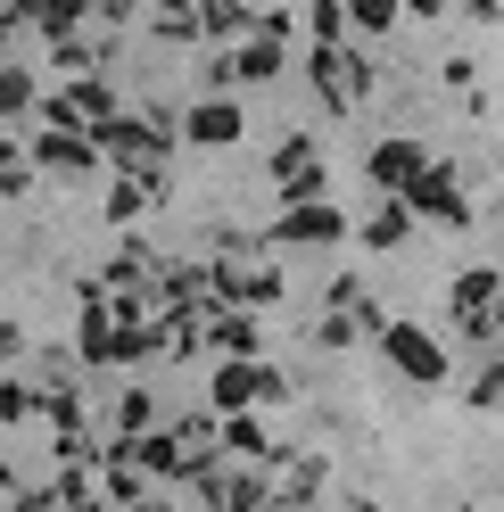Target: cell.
<instances>
[{"label": "cell", "mask_w": 504, "mask_h": 512, "mask_svg": "<svg viewBox=\"0 0 504 512\" xmlns=\"http://www.w3.org/2000/svg\"><path fill=\"white\" fill-rule=\"evenodd\" d=\"M422 166H430V149H422V141H381V149L364 157V174H372V190H381V199H397V190L414 182Z\"/></svg>", "instance_id": "obj_7"}, {"label": "cell", "mask_w": 504, "mask_h": 512, "mask_svg": "<svg viewBox=\"0 0 504 512\" xmlns=\"http://www.w3.org/2000/svg\"><path fill=\"white\" fill-rule=\"evenodd\" d=\"M0 166H17V141H9V133H0Z\"/></svg>", "instance_id": "obj_36"}, {"label": "cell", "mask_w": 504, "mask_h": 512, "mask_svg": "<svg viewBox=\"0 0 504 512\" xmlns=\"http://www.w3.org/2000/svg\"><path fill=\"white\" fill-rule=\"evenodd\" d=\"M281 397H290V380H281L265 356L224 364V372H215V389H207V405H215V413H248V405H281Z\"/></svg>", "instance_id": "obj_2"}, {"label": "cell", "mask_w": 504, "mask_h": 512, "mask_svg": "<svg viewBox=\"0 0 504 512\" xmlns=\"http://www.w3.org/2000/svg\"><path fill=\"white\" fill-rule=\"evenodd\" d=\"M331 240H348V215H339L331 199H314V207H281L265 223V248H331Z\"/></svg>", "instance_id": "obj_4"}, {"label": "cell", "mask_w": 504, "mask_h": 512, "mask_svg": "<svg viewBox=\"0 0 504 512\" xmlns=\"http://www.w3.org/2000/svg\"><path fill=\"white\" fill-rule=\"evenodd\" d=\"M58 100L75 108V124H83V133H91V124H108V116H116V91H108L100 75H67V91H58Z\"/></svg>", "instance_id": "obj_10"}, {"label": "cell", "mask_w": 504, "mask_h": 512, "mask_svg": "<svg viewBox=\"0 0 504 512\" xmlns=\"http://www.w3.org/2000/svg\"><path fill=\"white\" fill-rule=\"evenodd\" d=\"M463 512H480V504H463Z\"/></svg>", "instance_id": "obj_39"}, {"label": "cell", "mask_w": 504, "mask_h": 512, "mask_svg": "<svg viewBox=\"0 0 504 512\" xmlns=\"http://www.w3.org/2000/svg\"><path fill=\"white\" fill-rule=\"evenodd\" d=\"M496 290H504V281H496L488 265H471V273L455 281V323H463V339H496V331H488V306H496Z\"/></svg>", "instance_id": "obj_8"}, {"label": "cell", "mask_w": 504, "mask_h": 512, "mask_svg": "<svg viewBox=\"0 0 504 512\" xmlns=\"http://www.w3.org/2000/svg\"><path fill=\"white\" fill-rule=\"evenodd\" d=\"M215 438H224L232 455H248V463H265V455H273V438H265L257 413H224V430H215Z\"/></svg>", "instance_id": "obj_13"}, {"label": "cell", "mask_w": 504, "mask_h": 512, "mask_svg": "<svg viewBox=\"0 0 504 512\" xmlns=\"http://www.w3.org/2000/svg\"><path fill=\"white\" fill-rule=\"evenodd\" d=\"M34 166H42V174H91V166H100V149H91V133H83V124H67V116H58V124H42Z\"/></svg>", "instance_id": "obj_5"}, {"label": "cell", "mask_w": 504, "mask_h": 512, "mask_svg": "<svg viewBox=\"0 0 504 512\" xmlns=\"http://www.w3.org/2000/svg\"><path fill=\"white\" fill-rule=\"evenodd\" d=\"M58 512H108V504H100V496L83 488V496H67V504H58Z\"/></svg>", "instance_id": "obj_31"}, {"label": "cell", "mask_w": 504, "mask_h": 512, "mask_svg": "<svg viewBox=\"0 0 504 512\" xmlns=\"http://www.w3.org/2000/svg\"><path fill=\"white\" fill-rule=\"evenodd\" d=\"M199 34H248V0H199Z\"/></svg>", "instance_id": "obj_17"}, {"label": "cell", "mask_w": 504, "mask_h": 512, "mask_svg": "<svg viewBox=\"0 0 504 512\" xmlns=\"http://www.w3.org/2000/svg\"><path fill=\"white\" fill-rule=\"evenodd\" d=\"M397 17H447V0H397Z\"/></svg>", "instance_id": "obj_29"}, {"label": "cell", "mask_w": 504, "mask_h": 512, "mask_svg": "<svg viewBox=\"0 0 504 512\" xmlns=\"http://www.w3.org/2000/svg\"><path fill=\"white\" fill-rule=\"evenodd\" d=\"M34 9H42V0H0V17H9V25H17V17H34Z\"/></svg>", "instance_id": "obj_32"}, {"label": "cell", "mask_w": 504, "mask_h": 512, "mask_svg": "<svg viewBox=\"0 0 504 512\" xmlns=\"http://www.w3.org/2000/svg\"><path fill=\"white\" fill-rule=\"evenodd\" d=\"M397 199H405V215H414V223H455V232L471 223V207H463V182H455V166H422L414 182L397 190Z\"/></svg>", "instance_id": "obj_3"}, {"label": "cell", "mask_w": 504, "mask_h": 512, "mask_svg": "<svg viewBox=\"0 0 504 512\" xmlns=\"http://www.w3.org/2000/svg\"><path fill=\"white\" fill-rule=\"evenodd\" d=\"M116 438H149V389H124L116 397Z\"/></svg>", "instance_id": "obj_22"}, {"label": "cell", "mask_w": 504, "mask_h": 512, "mask_svg": "<svg viewBox=\"0 0 504 512\" xmlns=\"http://www.w3.org/2000/svg\"><path fill=\"white\" fill-rule=\"evenodd\" d=\"M25 108H34V75L0 58V124H9V116H25Z\"/></svg>", "instance_id": "obj_16"}, {"label": "cell", "mask_w": 504, "mask_h": 512, "mask_svg": "<svg viewBox=\"0 0 504 512\" xmlns=\"http://www.w3.org/2000/svg\"><path fill=\"white\" fill-rule=\"evenodd\" d=\"M50 58H58V75H91V67H100V50L75 42V34H58V42H50Z\"/></svg>", "instance_id": "obj_23"}, {"label": "cell", "mask_w": 504, "mask_h": 512, "mask_svg": "<svg viewBox=\"0 0 504 512\" xmlns=\"http://www.w3.org/2000/svg\"><path fill=\"white\" fill-rule=\"evenodd\" d=\"M182 133H191V149H232V141L248 133V116H240V100L215 91V100H199L191 116H182Z\"/></svg>", "instance_id": "obj_6"}, {"label": "cell", "mask_w": 504, "mask_h": 512, "mask_svg": "<svg viewBox=\"0 0 504 512\" xmlns=\"http://www.w3.org/2000/svg\"><path fill=\"white\" fill-rule=\"evenodd\" d=\"M141 512H174V504H141Z\"/></svg>", "instance_id": "obj_38"}, {"label": "cell", "mask_w": 504, "mask_h": 512, "mask_svg": "<svg viewBox=\"0 0 504 512\" xmlns=\"http://www.w3.org/2000/svg\"><path fill=\"white\" fill-rule=\"evenodd\" d=\"M17 422H34V389L25 380H0V430H17Z\"/></svg>", "instance_id": "obj_24"}, {"label": "cell", "mask_w": 504, "mask_h": 512, "mask_svg": "<svg viewBox=\"0 0 504 512\" xmlns=\"http://www.w3.org/2000/svg\"><path fill=\"white\" fill-rule=\"evenodd\" d=\"M34 413L50 430H83V389L75 380H50V389H34Z\"/></svg>", "instance_id": "obj_11"}, {"label": "cell", "mask_w": 504, "mask_h": 512, "mask_svg": "<svg viewBox=\"0 0 504 512\" xmlns=\"http://www.w3.org/2000/svg\"><path fill=\"white\" fill-rule=\"evenodd\" d=\"M83 17H91V0H42V9H34V25H42L50 42H58V34H75Z\"/></svg>", "instance_id": "obj_18"}, {"label": "cell", "mask_w": 504, "mask_h": 512, "mask_svg": "<svg viewBox=\"0 0 504 512\" xmlns=\"http://www.w3.org/2000/svg\"><path fill=\"white\" fill-rule=\"evenodd\" d=\"M364 331H356V314H323V323H314V347H356Z\"/></svg>", "instance_id": "obj_25"}, {"label": "cell", "mask_w": 504, "mask_h": 512, "mask_svg": "<svg viewBox=\"0 0 504 512\" xmlns=\"http://www.w3.org/2000/svg\"><path fill=\"white\" fill-rule=\"evenodd\" d=\"M339 9H348L356 34H389V25H397V0H339Z\"/></svg>", "instance_id": "obj_19"}, {"label": "cell", "mask_w": 504, "mask_h": 512, "mask_svg": "<svg viewBox=\"0 0 504 512\" xmlns=\"http://www.w3.org/2000/svg\"><path fill=\"white\" fill-rule=\"evenodd\" d=\"M372 83H381V67H372V58H364V50H348V42H339V91H348V108L364 100V91H372Z\"/></svg>", "instance_id": "obj_14"}, {"label": "cell", "mask_w": 504, "mask_h": 512, "mask_svg": "<svg viewBox=\"0 0 504 512\" xmlns=\"http://www.w3.org/2000/svg\"><path fill=\"white\" fill-rule=\"evenodd\" d=\"M306 166H314V133H290V141L273 149V182H290V174H306Z\"/></svg>", "instance_id": "obj_21"}, {"label": "cell", "mask_w": 504, "mask_h": 512, "mask_svg": "<svg viewBox=\"0 0 504 512\" xmlns=\"http://www.w3.org/2000/svg\"><path fill=\"white\" fill-rule=\"evenodd\" d=\"M306 25H314V50H339V34H348V9H339V0H306Z\"/></svg>", "instance_id": "obj_15"}, {"label": "cell", "mask_w": 504, "mask_h": 512, "mask_svg": "<svg viewBox=\"0 0 504 512\" xmlns=\"http://www.w3.org/2000/svg\"><path fill=\"white\" fill-rule=\"evenodd\" d=\"M463 397H471V405H480V413H488V405H504V356H496V364H488L480 380H471V389H463Z\"/></svg>", "instance_id": "obj_26"}, {"label": "cell", "mask_w": 504, "mask_h": 512, "mask_svg": "<svg viewBox=\"0 0 504 512\" xmlns=\"http://www.w3.org/2000/svg\"><path fill=\"white\" fill-rule=\"evenodd\" d=\"M372 256H389V248H405V240H414V215H405V199H381V207H372L364 215V232H356Z\"/></svg>", "instance_id": "obj_9"}, {"label": "cell", "mask_w": 504, "mask_h": 512, "mask_svg": "<svg viewBox=\"0 0 504 512\" xmlns=\"http://www.w3.org/2000/svg\"><path fill=\"white\" fill-rule=\"evenodd\" d=\"M314 199H331V174L323 166H306V174L281 182V207H314Z\"/></svg>", "instance_id": "obj_20"}, {"label": "cell", "mask_w": 504, "mask_h": 512, "mask_svg": "<svg viewBox=\"0 0 504 512\" xmlns=\"http://www.w3.org/2000/svg\"><path fill=\"white\" fill-rule=\"evenodd\" d=\"M91 9H100L108 25H133V17H149V0H91Z\"/></svg>", "instance_id": "obj_27"}, {"label": "cell", "mask_w": 504, "mask_h": 512, "mask_svg": "<svg viewBox=\"0 0 504 512\" xmlns=\"http://www.w3.org/2000/svg\"><path fill=\"white\" fill-rule=\"evenodd\" d=\"M9 496H17V471H9V463H0V512H9Z\"/></svg>", "instance_id": "obj_33"}, {"label": "cell", "mask_w": 504, "mask_h": 512, "mask_svg": "<svg viewBox=\"0 0 504 512\" xmlns=\"http://www.w3.org/2000/svg\"><path fill=\"white\" fill-rule=\"evenodd\" d=\"M471 17H504V0H471Z\"/></svg>", "instance_id": "obj_35"}, {"label": "cell", "mask_w": 504, "mask_h": 512, "mask_svg": "<svg viewBox=\"0 0 504 512\" xmlns=\"http://www.w3.org/2000/svg\"><path fill=\"white\" fill-rule=\"evenodd\" d=\"M9 34H17V25H9V17H0V58H9Z\"/></svg>", "instance_id": "obj_37"}, {"label": "cell", "mask_w": 504, "mask_h": 512, "mask_svg": "<svg viewBox=\"0 0 504 512\" xmlns=\"http://www.w3.org/2000/svg\"><path fill=\"white\" fill-rule=\"evenodd\" d=\"M372 339H381V356H389L405 380H414V389H447V347H438L422 323H397V314H381V331H372Z\"/></svg>", "instance_id": "obj_1"}, {"label": "cell", "mask_w": 504, "mask_h": 512, "mask_svg": "<svg viewBox=\"0 0 504 512\" xmlns=\"http://www.w3.org/2000/svg\"><path fill=\"white\" fill-rule=\"evenodd\" d=\"M149 34L157 42H199V9L191 0H149Z\"/></svg>", "instance_id": "obj_12"}, {"label": "cell", "mask_w": 504, "mask_h": 512, "mask_svg": "<svg viewBox=\"0 0 504 512\" xmlns=\"http://www.w3.org/2000/svg\"><path fill=\"white\" fill-rule=\"evenodd\" d=\"M25 190H34V166H25V157H17V166H0V199H25Z\"/></svg>", "instance_id": "obj_28"}, {"label": "cell", "mask_w": 504, "mask_h": 512, "mask_svg": "<svg viewBox=\"0 0 504 512\" xmlns=\"http://www.w3.org/2000/svg\"><path fill=\"white\" fill-rule=\"evenodd\" d=\"M17 347H25V331H17V323H0V364H17Z\"/></svg>", "instance_id": "obj_30"}, {"label": "cell", "mask_w": 504, "mask_h": 512, "mask_svg": "<svg viewBox=\"0 0 504 512\" xmlns=\"http://www.w3.org/2000/svg\"><path fill=\"white\" fill-rule=\"evenodd\" d=\"M488 331H496V339H504V290H496V306H488Z\"/></svg>", "instance_id": "obj_34"}]
</instances>
